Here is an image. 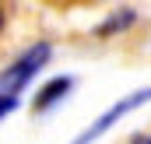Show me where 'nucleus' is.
Instances as JSON below:
<instances>
[{
    "instance_id": "obj_2",
    "label": "nucleus",
    "mask_w": 151,
    "mask_h": 144,
    "mask_svg": "<svg viewBox=\"0 0 151 144\" xmlns=\"http://www.w3.org/2000/svg\"><path fill=\"white\" fill-rule=\"evenodd\" d=\"M74 88V77H56V81H49L42 91H39V102H35V112H46V109H53L67 91Z\"/></svg>"
},
{
    "instance_id": "obj_4",
    "label": "nucleus",
    "mask_w": 151,
    "mask_h": 144,
    "mask_svg": "<svg viewBox=\"0 0 151 144\" xmlns=\"http://www.w3.org/2000/svg\"><path fill=\"white\" fill-rule=\"evenodd\" d=\"M14 109H18V99H14V95H0V120H4L7 112H14Z\"/></svg>"
},
{
    "instance_id": "obj_3",
    "label": "nucleus",
    "mask_w": 151,
    "mask_h": 144,
    "mask_svg": "<svg viewBox=\"0 0 151 144\" xmlns=\"http://www.w3.org/2000/svg\"><path fill=\"white\" fill-rule=\"evenodd\" d=\"M134 18H137V14H134L130 7H119V11H116L109 21H102V25H99V35H113V32H119V28L134 25Z\"/></svg>"
},
{
    "instance_id": "obj_5",
    "label": "nucleus",
    "mask_w": 151,
    "mask_h": 144,
    "mask_svg": "<svg viewBox=\"0 0 151 144\" xmlns=\"http://www.w3.org/2000/svg\"><path fill=\"white\" fill-rule=\"evenodd\" d=\"M134 144H151V137H137V141H134Z\"/></svg>"
},
{
    "instance_id": "obj_6",
    "label": "nucleus",
    "mask_w": 151,
    "mask_h": 144,
    "mask_svg": "<svg viewBox=\"0 0 151 144\" xmlns=\"http://www.w3.org/2000/svg\"><path fill=\"white\" fill-rule=\"evenodd\" d=\"M0 32H4V7H0Z\"/></svg>"
},
{
    "instance_id": "obj_1",
    "label": "nucleus",
    "mask_w": 151,
    "mask_h": 144,
    "mask_svg": "<svg viewBox=\"0 0 151 144\" xmlns=\"http://www.w3.org/2000/svg\"><path fill=\"white\" fill-rule=\"evenodd\" d=\"M49 56H53V46H49V42H35L32 49H25L7 71L0 74V95H14V99H18V95L25 91V84H28L39 71H46Z\"/></svg>"
}]
</instances>
